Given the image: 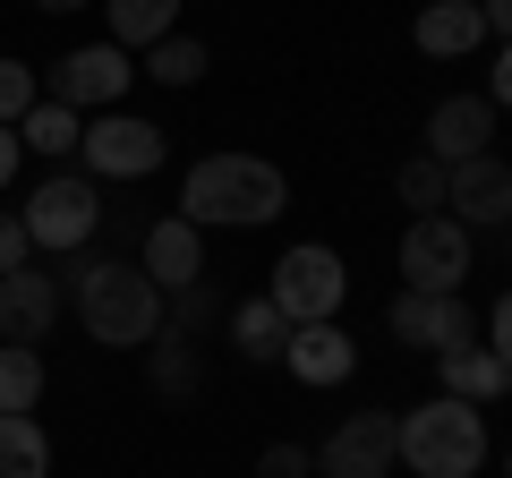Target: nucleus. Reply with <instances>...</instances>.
Wrapping results in <instances>:
<instances>
[{
    "mask_svg": "<svg viewBox=\"0 0 512 478\" xmlns=\"http://www.w3.org/2000/svg\"><path fill=\"white\" fill-rule=\"evenodd\" d=\"M291 205V180H282L265 154H205L197 171L180 180V222L197 231H256V222H274Z\"/></svg>",
    "mask_w": 512,
    "mask_h": 478,
    "instance_id": "f257e3e1",
    "label": "nucleus"
},
{
    "mask_svg": "<svg viewBox=\"0 0 512 478\" xmlns=\"http://www.w3.org/2000/svg\"><path fill=\"white\" fill-rule=\"evenodd\" d=\"M69 299H77V316H86V342H103V350H146L154 333H163V308H171L137 265H111V257L77 265Z\"/></svg>",
    "mask_w": 512,
    "mask_h": 478,
    "instance_id": "f03ea898",
    "label": "nucleus"
},
{
    "mask_svg": "<svg viewBox=\"0 0 512 478\" xmlns=\"http://www.w3.org/2000/svg\"><path fill=\"white\" fill-rule=\"evenodd\" d=\"M393 444H402L410 478H478L487 470V410L436 393V402H419V410L393 419Z\"/></svg>",
    "mask_w": 512,
    "mask_h": 478,
    "instance_id": "7ed1b4c3",
    "label": "nucleus"
},
{
    "mask_svg": "<svg viewBox=\"0 0 512 478\" xmlns=\"http://www.w3.org/2000/svg\"><path fill=\"white\" fill-rule=\"evenodd\" d=\"M265 299H274L291 325H325V316H342L350 274H342V257H333V248L299 239V248H282V257H274V282H265Z\"/></svg>",
    "mask_w": 512,
    "mask_h": 478,
    "instance_id": "20e7f679",
    "label": "nucleus"
},
{
    "mask_svg": "<svg viewBox=\"0 0 512 478\" xmlns=\"http://www.w3.org/2000/svg\"><path fill=\"white\" fill-rule=\"evenodd\" d=\"M26 239L35 248H86L94 222H103V188L86 180V171H52V180H35V197L18 205Z\"/></svg>",
    "mask_w": 512,
    "mask_h": 478,
    "instance_id": "39448f33",
    "label": "nucleus"
},
{
    "mask_svg": "<svg viewBox=\"0 0 512 478\" xmlns=\"http://www.w3.org/2000/svg\"><path fill=\"white\" fill-rule=\"evenodd\" d=\"M384 333L410 350H427V359H444V350L478 342V308L461 291H402L393 308H384Z\"/></svg>",
    "mask_w": 512,
    "mask_h": 478,
    "instance_id": "423d86ee",
    "label": "nucleus"
},
{
    "mask_svg": "<svg viewBox=\"0 0 512 478\" xmlns=\"http://www.w3.org/2000/svg\"><path fill=\"white\" fill-rule=\"evenodd\" d=\"M402 444H393V410H350L325 444H316V478H393Z\"/></svg>",
    "mask_w": 512,
    "mask_h": 478,
    "instance_id": "0eeeda50",
    "label": "nucleus"
},
{
    "mask_svg": "<svg viewBox=\"0 0 512 478\" xmlns=\"http://www.w3.org/2000/svg\"><path fill=\"white\" fill-rule=\"evenodd\" d=\"M171 137L154 120H128V111H94L86 120V180H146L163 163Z\"/></svg>",
    "mask_w": 512,
    "mask_h": 478,
    "instance_id": "6e6552de",
    "label": "nucleus"
},
{
    "mask_svg": "<svg viewBox=\"0 0 512 478\" xmlns=\"http://www.w3.org/2000/svg\"><path fill=\"white\" fill-rule=\"evenodd\" d=\"M128 77H137V69H128L120 43H77V52L52 60V103H69L77 120H86V111H120Z\"/></svg>",
    "mask_w": 512,
    "mask_h": 478,
    "instance_id": "1a4fd4ad",
    "label": "nucleus"
},
{
    "mask_svg": "<svg viewBox=\"0 0 512 478\" xmlns=\"http://www.w3.org/2000/svg\"><path fill=\"white\" fill-rule=\"evenodd\" d=\"M470 274V231L453 214H419L402 231V291H461Z\"/></svg>",
    "mask_w": 512,
    "mask_h": 478,
    "instance_id": "9d476101",
    "label": "nucleus"
},
{
    "mask_svg": "<svg viewBox=\"0 0 512 478\" xmlns=\"http://www.w3.org/2000/svg\"><path fill=\"white\" fill-rule=\"evenodd\" d=\"M461 231H504L512 222V163L504 154H478V163H453V188H444Z\"/></svg>",
    "mask_w": 512,
    "mask_h": 478,
    "instance_id": "9b49d317",
    "label": "nucleus"
},
{
    "mask_svg": "<svg viewBox=\"0 0 512 478\" xmlns=\"http://www.w3.org/2000/svg\"><path fill=\"white\" fill-rule=\"evenodd\" d=\"M427 154H436L444 171L495 154V103H487V94H444V103L427 111Z\"/></svg>",
    "mask_w": 512,
    "mask_h": 478,
    "instance_id": "f8f14e48",
    "label": "nucleus"
},
{
    "mask_svg": "<svg viewBox=\"0 0 512 478\" xmlns=\"http://www.w3.org/2000/svg\"><path fill=\"white\" fill-rule=\"evenodd\" d=\"M60 274L43 265H18V274H0V342H43L60 325Z\"/></svg>",
    "mask_w": 512,
    "mask_h": 478,
    "instance_id": "ddd939ff",
    "label": "nucleus"
},
{
    "mask_svg": "<svg viewBox=\"0 0 512 478\" xmlns=\"http://www.w3.org/2000/svg\"><path fill=\"white\" fill-rule=\"evenodd\" d=\"M137 274L154 282V291H188V282H205V231L197 222H180V214H163V222H146V265Z\"/></svg>",
    "mask_w": 512,
    "mask_h": 478,
    "instance_id": "4468645a",
    "label": "nucleus"
},
{
    "mask_svg": "<svg viewBox=\"0 0 512 478\" xmlns=\"http://www.w3.org/2000/svg\"><path fill=\"white\" fill-rule=\"evenodd\" d=\"M282 359H291L299 385H342V376L359 368V342L325 316V325H291V350H282Z\"/></svg>",
    "mask_w": 512,
    "mask_h": 478,
    "instance_id": "2eb2a0df",
    "label": "nucleus"
},
{
    "mask_svg": "<svg viewBox=\"0 0 512 478\" xmlns=\"http://www.w3.org/2000/svg\"><path fill=\"white\" fill-rule=\"evenodd\" d=\"M436 376H444V393H453V402H470V410H495V402L512 393V368L495 359L487 342H461V350H444V359H436Z\"/></svg>",
    "mask_w": 512,
    "mask_h": 478,
    "instance_id": "dca6fc26",
    "label": "nucleus"
},
{
    "mask_svg": "<svg viewBox=\"0 0 512 478\" xmlns=\"http://www.w3.org/2000/svg\"><path fill=\"white\" fill-rule=\"evenodd\" d=\"M410 43H419L427 60H461L487 43V18H478V0H427L419 26H410Z\"/></svg>",
    "mask_w": 512,
    "mask_h": 478,
    "instance_id": "f3484780",
    "label": "nucleus"
},
{
    "mask_svg": "<svg viewBox=\"0 0 512 478\" xmlns=\"http://www.w3.org/2000/svg\"><path fill=\"white\" fill-rule=\"evenodd\" d=\"M222 325H231V350H239V359H256V368H274L282 350H291V316H282L265 291H256V299H239V308L222 316Z\"/></svg>",
    "mask_w": 512,
    "mask_h": 478,
    "instance_id": "a211bd4d",
    "label": "nucleus"
},
{
    "mask_svg": "<svg viewBox=\"0 0 512 478\" xmlns=\"http://www.w3.org/2000/svg\"><path fill=\"white\" fill-rule=\"evenodd\" d=\"M103 26H111L120 52H154L180 26V0H103Z\"/></svg>",
    "mask_w": 512,
    "mask_h": 478,
    "instance_id": "6ab92c4d",
    "label": "nucleus"
},
{
    "mask_svg": "<svg viewBox=\"0 0 512 478\" xmlns=\"http://www.w3.org/2000/svg\"><path fill=\"white\" fill-rule=\"evenodd\" d=\"M18 146H26V154H52V163H60V154L86 146V120H77L69 103H35V111L18 120Z\"/></svg>",
    "mask_w": 512,
    "mask_h": 478,
    "instance_id": "aec40b11",
    "label": "nucleus"
},
{
    "mask_svg": "<svg viewBox=\"0 0 512 478\" xmlns=\"http://www.w3.org/2000/svg\"><path fill=\"white\" fill-rule=\"evenodd\" d=\"M35 402H43V350L35 342H0V410L26 419Z\"/></svg>",
    "mask_w": 512,
    "mask_h": 478,
    "instance_id": "412c9836",
    "label": "nucleus"
},
{
    "mask_svg": "<svg viewBox=\"0 0 512 478\" xmlns=\"http://www.w3.org/2000/svg\"><path fill=\"white\" fill-rule=\"evenodd\" d=\"M0 478H52V436L35 419H9L0 410Z\"/></svg>",
    "mask_w": 512,
    "mask_h": 478,
    "instance_id": "4be33fe9",
    "label": "nucleus"
},
{
    "mask_svg": "<svg viewBox=\"0 0 512 478\" xmlns=\"http://www.w3.org/2000/svg\"><path fill=\"white\" fill-rule=\"evenodd\" d=\"M154 393H163V402H188V393H197V342H188V333H154Z\"/></svg>",
    "mask_w": 512,
    "mask_h": 478,
    "instance_id": "5701e85b",
    "label": "nucleus"
},
{
    "mask_svg": "<svg viewBox=\"0 0 512 478\" xmlns=\"http://www.w3.org/2000/svg\"><path fill=\"white\" fill-rule=\"evenodd\" d=\"M205 69H214V52H205L197 35H163V43L146 52V69H137V77H154V86H197Z\"/></svg>",
    "mask_w": 512,
    "mask_h": 478,
    "instance_id": "b1692460",
    "label": "nucleus"
},
{
    "mask_svg": "<svg viewBox=\"0 0 512 478\" xmlns=\"http://www.w3.org/2000/svg\"><path fill=\"white\" fill-rule=\"evenodd\" d=\"M393 188H402L410 214H444V188H453V171H444L436 154H419V163H402V180H393Z\"/></svg>",
    "mask_w": 512,
    "mask_h": 478,
    "instance_id": "393cba45",
    "label": "nucleus"
},
{
    "mask_svg": "<svg viewBox=\"0 0 512 478\" xmlns=\"http://www.w3.org/2000/svg\"><path fill=\"white\" fill-rule=\"evenodd\" d=\"M163 325H171V333H188V342H197V333H214V325H222V299L205 291V282H188V291H171Z\"/></svg>",
    "mask_w": 512,
    "mask_h": 478,
    "instance_id": "a878e982",
    "label": "nucleus"
},
{
    "mask_svg": "<svg viewBox=\"0 0 512 478\" xmlns=\"http://www.w3.org/2000/svg\"><path fill=\"white\" fill-rule=\"evenodd\" d=\"M35 103H43V94H35V69H26V60H0V129H18Z\"/></svg>",
    "mask_w": 512,
    "mask_h": 478,
    "instance_id": "bb28decb",
    "label": "nucleus"
},
{
    "mask_svg": "<svg viewBox=\"0 0 512 478\" xmlns=\"http://www.w3.org/2000/svg\"><path fill=\"white\" fill-rule=\"evenodd\" d=\"M18 265H35V239H26L18 205H0V274H18Z\"/></svg>",
    "mask_w": 512,
    "mask_h": 478,
    "instance_id": "cd10ccee",
    "label": "nucleus"
},
{
    "mask_svg": "<svg viewBox=\"0 0 512 478\" xmlns=\"http://www.w3.org/2000/svg\"><path fill=\"white\" fill-rule=\"evenodd\" d=\"M316 470V453H299V444H265L256 453V478H308Z\"/></svg>",
    "mask_w": 512,
    "mask_h": 478,
    "instance_id": "c85d7f7f",
    "label": "nucleus"
},
{
    "mask_svg": "<svg viewBox=\"0 0 512 478\" xmlns=\"http://www.w3.org/2000/svg\"><path fill=\"white\" fill-rule=\"evenodd\" d=\"M478 342H487V350H495V359H504V368H512V291H504V299H495V308H487V316H478Z\"/></svg>",
    "mask_w": 512,
    "mask_h": 478,
    "instance_id": "c756f323",
    "label": "nucleus"
},
{
    "mask_svg": "<svg viewBox=\"0 0 512 478\" xmlns=\"http://www.w3.org/2000/svg\"><path fill=\"white\" fill-rule=\"evenodd\" d=\"M495 111H512V43H495V94H487Z\"/></svg>",
    "mask_w": 512,
    "mask_h": 478,
    "instance_id": "7c9ffc66",
    "label": "nucleus"
},
{
    "mask_svg": "<svg viewBox=\"0 0 512 478\" xmlns=\"http://www.w3.org/2000/svg\"><path fill=\"white\" fill-rule=\"evenodd\" d=\"M478 18H487L495 43H512V0H478Z\"/></svg>",
    "mask_w": 512,
    "mask_h": 478,
    "instance_id": "2f4dec72",
    "label": "nucleus"
},
{
    "mask_svg": "<svg viewBox=\"0 0 512 478\" xmlns=\"http://www.w3.org/2000/svg\"><path fill=\"white\" fill-rule=\"evenodd\" d=\"M18 180V129H0V188Z\"/></svg>",
    "mask_w": 512,
    "mask_h": 478,
    "instance_id": "473e14b6",
    "label": "nucleus"
},
{
    "mask_svg": "<svg viewBox=\"0 0 512 478\" xmlns=\"http://www.w3.org/2000/svg\"><path fill=\"white\" fill-rule=\"evenodd\" d=\"M35 9L43 18H69V9H86V0H35Z\"/></svg>",
    "mask_w": 512,
    "mask_h": 478,
    "instance_id": "72a5a7b5",
    "label": "nucleus"
},
{
    "mask_svg": "<svg viewBox=\"0 0 512 478\" xmlns=\"http://www.w3.org/2000/svg\"><path fill=\"white\" fill-rule=\"evenodd\" d=\"M504 248H512V222H504Z\"/></svg>",
    "mask_w": 512,
    "mask_h": 478,
    "instance_id": "f704fd0d",
    "label": "nucleus"
},
{
    "mask_svg": "<svg viewBox=\"0 0 512 478\" xmlns=\"http://www.w3.org/2000/svg\"><path fill=\"white\" fill-rule=\"evenodd\" d=\"M504 478H512V453H504Z\"/></svg>",
    "mask_w": 512,
    "mask_h": 478,
    "instance_id": "c9c22d12",
    "label": "nucleus"
}]
</instances>
